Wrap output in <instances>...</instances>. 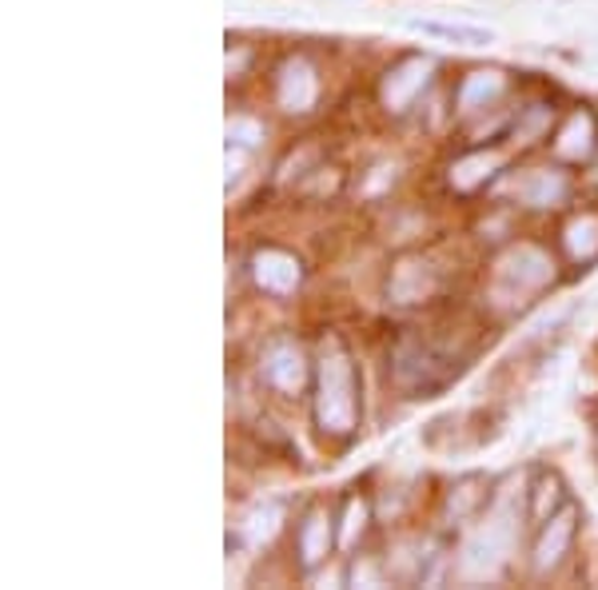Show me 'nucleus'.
I'll return each instance as SVG.
<instances>
[{
    "mask_svg": "<svg viewBox=\"0 0 598 590\" xmlns=\"http://www.w3.org/2000/svg\"><path fill=\"white\" fill-rule=\"evenodd\" d=\"M316 423L331 439H347L359 427V380H355L352 359L335 351L319 368V403Z\"/></svg>",
    "mask_w": 598,
    "mask_h": 590,
    "instance_id": "nucleus-1",
    "label": "nucleus"
},
{
    "mask_svg": "<svg viewBox=\"0 0 598 590\" xmlns=\"http://www.w3.org/2000/svg\"><path fill=\"white\" fill-rule=\"evenodd\" d=\"M547 280H550V259L543 256L538 247H514L511 256L499 264V271H495L499 292H507L511 299L538 292V287H543Z\"/></svg>",
    "mask_w": 598,
    "mask_h": 590,
    "instance_id": "nucleus-2",
    "label": "nucleus"
},
{
    "mask_svg": "<svg viewBox=\"0 0 598 590\" xmlns=\"http://www.w3.org/2000/svg\"><path fill=\"white\" fill-rule=\"evenodd\" d=\"M259 375H264V383H268L271 392L280 395H300V387H304V356H300V347L292 344V339H271L268 351H264V359H259Z\"/></svg>",
    "mask_w": 598,
    "mask_h": 590,
    "instance_id": "nucleus-3",
    "label": "nucleus"
},
{
    "mask_svg": "<svg viewBox=\"0 0 598 590\" xmlns=\"http://www.w3.org/2000/svg\"><path fill=\"white\" fill-rule=\"evenodd\" d=\"M252 271H256V283L268 295H292L300 287V264H295L288 252L280 247H264L252 259Z\"/></svg>",
    "mask_w": 598,
    "mask_h": 590,
    "instance_id": "nucleus-4",
    "label": "nucleus"
},
{
    "mask_svg": "<svg viewBox=\"0 0 598 590\" xmlns=\"http://www.w3.org/2000/svg\"><path fill=\"white\" fill-rule=\"evenodd\" d=\"M319 80L316 68L307 61H288L280 68V80H276V97H280L283 112H307L316 104Z\"/></svg>",
    "mask_w": 598,
    "mask_h": 590,
    "instance_id": "nucleus-5",
    "label": "nucleus"
},
{
    "mask_svg": "<svg viewBox=\"0 0 598 590\" xmlns=\"http://www.w3.org/2000/svg\"><path fill=\"white\" fill-rule=\"evenodd\" d=\"M428 73H431V61H423V56H411V61H404L395 73L387 76V88H383V100H387L395 112H404L411 100L423 92V85H428Z\"/></svg>",
    "mask_w": 598,
    "mask_h": 590,
    "instance_id": "nucleus-6",
    "label": "nucleus"
},
{
    "mask_svg": "<svg viewBox=\"0 0 598 590\" xmlns=\"http://www.w3.org/2000/svg\"><path fill=\"white\" fill-rule=\"evenodd\" d=\"M404 28L419 33V37L463 44V49H487V44H495V33H491V28H479V25H443V21H419V16H407Z\"/></svg>",
    "mask_w": 598,
    "mask_h": 590,
    "instance_id": "nucleus-7",
    "label": "nucleus"
},
{
    "mask_svg": "<svg viewBox=\"0 0 598 590\" xmlns=\"http://www.w3.org/2000/svg\"><path fill=\"white\" fill-rule=\"evenodd\" d=\"M550 527L543 530V539L535 547V570H550V566H559V559L567 554L574 539V511H562V515L547 518Z\"/></svg>",
    "mask_w": 598,
    "mask_h": 590,
    "instance_id": "nucleus-8",
    "label": "nucleus"
},
{
    "mask_svg": "<svg viewBox=\"0 0 598 590\" xmlns=\"http://www.w3.org/2000/svg\"><path fill=\"white\" fill-rule=\"evenodd\" d=\"M331 518L328 511H307V518L300 523V559L304 566H316L331 547Z\"/></svg>",
    "mask_w": 598,
    "mask_h": 590,
    "instance_id": "nucleus-9",
    "label": "nucleus"
},
{
    "mask_svg": "<svg viewBox=\"0 0 598 590\" xmlns=\"http://www.w3.org/2000/svg\"><path fill=\"white\" fill-rule=\"evenodd\" d=\"M519 196L531 204V208H550L555 200L567 196V180H562L559 172H531L519 184Z\"/></svg>",
    "mask_w": 598,
    "mask_h": 590,
    "instance_id": "nucleus-10",
    "label": "nucleus"
}]
</instances>
